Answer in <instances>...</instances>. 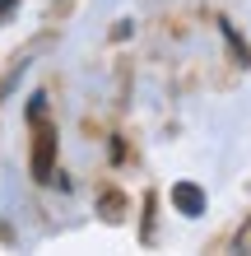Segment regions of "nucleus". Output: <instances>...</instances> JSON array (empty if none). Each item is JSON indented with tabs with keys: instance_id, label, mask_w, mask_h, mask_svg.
<instances>
[{
	"instance_id": "f257e3e1",
	"label": "nucleus",
	"mask_w": 251,
	"mask_h": 256,
	"mask_svg": "<svg viewBox=\"0 0 251 256\" xmlns=\"http://www.w3.org/2000/svg\"><path fill=\"white\" fill-rule=\"evenodd\" d=\"M33 182H56V126L33 122Z\"/></svg>"
},
{
	"instance_id": "f03ea898",
	"label": "nucleus",
	"mask_w": 251,
	"mask_h": 256,
	"mask_svg": "<svg viewBox=\"0 0 251 256\" xmlns=\"http://www.w3.org/2000/svg\"><path fill=\"white\" fill-rule=\"evenodd\" d=\"M172 205H177V214H186V219H200L210 200H205V191H200L196 182H177V186H172Z\"/></svg>"
},
{
	"instance_id": "7ed1b4c3",
	"label": "nucleus",
	"mask_w": 251,
	"mask_h": 256,
	"mask_svg": "<svg viewBox=\"0 0 251 256\" xmlns=\"http://www.w3.org/2000/svg\"><path fill=\"white\" fill-rule=\"evenodd\" d=\"M219 38H224L228 47H233V56H238V66H251V47L242 42V33H238V28H233V19H219Z\"/></svg>"
},
{
	"instance_id": "20e7f679",
	"label": "nucleus",
	"mask_w": 251,
	"mask_h": 256,
	"mask_svg": "<svg viewBox=\"0 0 251 256\" xmlns=\"http://www.w3.org/2000/svg\"><path fill=\"white\" fill-rule=\"evenodd\" d=\"M14 5H19V0H0V19H9V14H14Z\"/></svg>"
},
{
	"instance_id": "39448f33",
	"label": "nucleus",
	"mask_w": 251,
	"mask_h": 256,
	"mask_svg": "<svg viewBox=\"0 0 251 256\" xmlns=\"http://www.w3.org/2000/svg\"><path fill=\"white\" fill-rule=\"evenodd\" d=\"M247 242H251V224H247V228L238 233V247H247Z\"/></svg>"
}]
</instances>
